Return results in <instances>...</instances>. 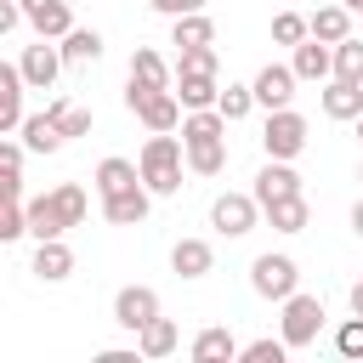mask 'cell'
Listing matches in <instances>:
<instances>
[{
	"label": "cell",
	"mask_w": 363,
	"mask_h": 363,
	"mask_svg": "<svg viewBox=\"0 0 363 363\" xmlns=\"http://www.w3.org/2000/svg\"><path fill=\"white\" fill-rule=\"evenodd\" d=\"M170 45L187 51V45H216V23L204 11H187V17H170Z\"/></svg>",
	"instance_id": "obj_21"
},
{
	"label": "cell",
	"mask_w": 363,
	"mask_h": 363,
	"mask_svg": "<svg viewBox=\"0 0 363 363\" xmlns=\"http://www.w3.org/2000/svg\"><path fill=\"white\" fill-rule=\"evenodd\" d=\"M159 17H187V11H204V0H147Z\"/></svg>",
	"instance_id": "obj_37"
},
{
	"label": "cell",
	"mask_w": 363,
	"mask_h": 363,
	"mask_svg": "<svg viewBox=\"0 0 363 363\" xmlns=\"http://www.w3.org/2000/svg\"><path fill=\"white\" fill-rule=\"evenodd\" d=\"M261 147H267V159H295L306 147V119L295 108H272L267 130H261Z\"/></svg>",
	"instance_id": "obj_6"
},
{
	"label": "cell",
	"mask_w": 363,
	"mask_h": 363,
	"mask_svg": "<svg viewBox=\"0 0 363 363\" xmlns=\"http://www.w3.org/2000/svg\"><path fill=\"white\" fill-rule=\"evenodd\" d=\"M244 346L233 340V329H221V323H210V329H199V340H193V357L199 363H221V357H238Z\"/></svg>",
	"instance_id": "obj_25"
},
{
	"label": "cell",
	"mask_w": 363,
	"mask_h": 363,
	"mask_svg": "<svg viewBox=\"0 0 363 363\" xmlns=\"http://www.w3.org/2000/svg\"><path fill=\"white\" fill-rule=\"evenodd\" d=\"M255 216H261V199H255V193H221V199L210 204V227L227 233V238H244V233L255 227Z\"/></svg>",
	"instance_id": "obj_7"
},
{
	"label": "cell",
	"mask_w": 363,
	"mask_h": 363,
	"mask_svg": "<svg viewBox=\"0 0 363 363\" xmlns=\"http://www.w3.org/2000/svg\"><path fill=\"white\" fill-rule=\"evenodd\" d=\"M182 153H187L182 136H170V130H153V136H147V147H142V182H147L159 199H170V193L182 187Z\"/></svg>",
	"instance_id": "obj_3"
},
{
	"label": "cell",
	"mask_w": 363,
	"mask_h": 363,
	"mask_svg": "<svg viewBox=\"0 0 363 363\" xmlns=\"http://www.w3.org/2000/svg\"><path fill=\"white\" fill-rule=\"evenodd\" d=\"M23 91H28V79H23V68L17 62H0V130L11 136V130H23Z\"/></svg>",
	"instance_id": "obj_13"
},
{
	"label": "cell",
	"mask_w": 363,
	"mask_h": 363,
	"mask_svg": "<svg viewBox=\"0 0 363 363\" xmlns=\"http://www.w3.org/2000/svg\"><path fill=\"white\" fill-rule=\"evenodd\" d=\"M357 136H363V113H357Z\"/></svg>",
	"instance_id": "obj_43"
},
{
	"label": "cell",
	"mask_w": 363,
	"mask_h": 363,
	"mask_svg": "<svg viewBox=\"0 0 363 363\" xmlns=\"http://www.w3.org/2000/svg\"><path fill=\"white\" fill-rule=\"evenodd\" d=\"M216 45H187V51H176V74H216Z\"/></svg>",
	"instance_id": "obj_34"
},
{
	"label": "cell",
	"mask_w": 363,
	"mask_h": 363,
	"mask_svg": "<svg viewBox=\"0 0 363 363\" xmlns=\"http://www.w3.org/2000/svg\"><path fill=\"white\" fill-rule=\"evenodd\" d=\"M45 113L57 119V130H62V136H85V130H91V108H79V102H68V96H57Z\"/></svg>",
	"instance_id": "obj_30"
},
{
	"label": "cell",
	"mask_w": 363,
	"mask_h": 363,
	"mask_svg": "<svg viewBox=\"0 0 363 363\" xmlns=\"http://www.w3.org/2000/svg\"><path fill=\"white\" fill-rule=\"evenodd\" d=\"M68 272H74V250H68L62 238H40V250H34V278L62 284Z\"/></svg>",
	"instance_id": "obj_18"
},
{
	"label": "cell",
	"mask_w": 363,
	"mask_h": 363,
	"mask_svg": "<svg viewBox=\"0 0 363 363\" xmlns=\"http://www.w3.org/2000/svg\"><path fill=\"white\" fill-rule=\"evenodd\" d=\"M318 329H323V301L295 289V295L284 301V340H289V352H306V346L318 340Z\"/></svg>",
	"instance_id": "obj_5"
},
{
	"label": "cell",
	"mask_w": 363,
	"mask_h": 363,
	"mask_svg": "<svg viewBox=\"0 0 363 363\" xmlns=\"http://www.w3.org/2000/svg\"><path fill=\"white\" fill-rule=\"evenodd\" d=\"M62 142H68V136L57 130L51 113H28V119H23V147H28V153H57Z\"/></svg>",
	"instance_id": "obj_24"
},
{
	"label": "cell",
	"mask_w": 363,
	"mask_h": 363,
	"mask_svg": "<svg viewBox=\"0 0 363 363\" xmlns=\"http://www.w3.org/2000/svg\"><path fill=\"white\" fill-rule=\"evenodd\" d=\"M352 233H357V238H363V199H357V204H352Z\"/></svg>",
	"instance_id": "obj_41"
},
{
	"label": "cell",
	"mask_w": 363,
	"mask_h": 363,
	"mask_svg": "<svg viewBox=\"0 0 363 363\" xmlns=\"http://www.w3.org/2000/svg\"><path fill=\"white\" fill-rule=\"evenodd\" d=\"M0 170L6 176H23V142H0Z\"/></svg>",
	"instance_id": "obj_38"
},
{
	"label": "cell",
	"mask_w": 363,
	"mask_h": 363,
	"mask_svg": "<svg viewBox=\"0 0 363 363\" xmlns=\"http://www.w3.org/2000/svg\"><path fill=\"white\" fill-rule=\"evenodd\" d=\"M164 85H170L164 57H159V51H147V45H136V57H130V85H125V108H136L147 91H164Z\"/></svg>",
	"instance_id": "obj_9"
},
{
	"label": "cell",
	"mask_w": 363,
	"mask_h": 363,
	"mask_svg": "<svg viewBox=\"0 0 363 363\" xmlns=\"http://www.w3.org/2000/svg\"><path fill=\"white\" fill-rule=\"evenodd\" d=\"M261 216H267V221H272L278 233H301L312 210H306V193H289V199H278V204H267Z\"/></svg>",
	"instance_id": "obj_28"
},
{
	"label": "cell",
	"mask_w": 363,
	"mask_h": 363,
	"mask_svg": "<svg viewBox=\"0 0 363 363\" xmlns=\"http://www.w3.org/2000/svg\"><path fill=\"white\" fill-rule=\"evenodd\" d=\"M17 23H28L23 17V0H0V34H11Z\"/></svg>",
	"instance_id": "obj_39"
},
{
	"label": "cell",
	"mask_w": 363,
	"mask_h": 363,
	"mask_svg": "<svg viewBox=\"0 0 363 363\" xmlns=\"http://www.w3.org/2000/svg\"><path fill=\"white\" fill-rule=\"evenodd\" d=\"M340 6H346V11H363V0H340Z\"/></svg>",
	"instance_id": "obj_42"
},
{
	"label": "cell",
	"mask_w": 363,
	"mask_h": 363,
	"mask_svg": "<svg viewBox=\"0 0 363 363\" xmlns=\"http://www.w3.org/2000/svg\"><path fill=\"white\" fill-rule=\"evenodd\" d=\"M289 68H295L301 79H329V74H335V51H329V40H318V34L301 40L295 57H289Z\"/></svg>",
	"instance_id": "obj_17"
},
{
	"label": "cell",
	"mask_w": 363,
	"mask_h": 363,
	"mask_svg": "<svg viewBox=\"0 0 363 363\" xmlns=\"http://www.w3.org/2000/svg\"><path fill=\"white\" fill-rule=\"evenodd\" d=\"M295 68H284V62H267L261 74H255V108H289V96H295Z\"/></svg>",
	"instance_id": "obj_12"
},
{
	"label": "cell",
	"mask_w": 363,
	"mask_h": 363,
	"mask_svg": "<svg viewBox=\"0 0 363 363\" xmlns=\"http://www.w3.org/2000/svg\"><path fill=\"white\" fill-rule=\"evenodd\" d=\"M23 17H28V28H34L40 40H62V34L74 28L68 0H23Z\"/></svg>",
	"instance_id": "obj_14"
},
{
	"label": "cell",
	"mask_w": 363,
	"mask_h": 363,
	"mask_svg": "<svg viewBox=\"0 0 363 363\" xmlns=\"http://www.w3.org/2000/svg\"><path fill=\"white\" fill-rule=\"evenodd\" d=\"M357 182H363V170H357Z\"/></svg>",
	"instance_id": "obj_44"
},
{
	"label": "cell",
	"mask_w": 363,
	"mask_h": 363,
	"mask_svg": "<svg viewBox=\"0 0 363 363\" xmlns=\"http://www.w3.org/2000/svg\"><path fill=\"white\" fill-rule=\"evenodd\" d=\"M295 284H301V267H295L289 255H255V267H250V289H255L261 301H289Z\"/></svg>",
	"instance_id": "obj_4"
},
{
	"label": "cell",
	"mask_w": 363,
	"mask_h": 363,
	"mask_svg": "<svg viewBox=\"0 0 363 363\" xmlns=\"http://www.w3.org/2000/svg\"><path fill=\"white\" fill-rule=\"evenodd\" d=\"M79 221H85V187H79V182H62V187L28 199V233H34V238H62V233L79 227Z\"/></svg>",
	"instance_id": "obj_2"
},
{
	"label": "cell",
	"mask_w": 363,
	"mask_h": 363,
	"mask_svg": "<svg viewBox=\"0 0 363 363\" xmlns=\"http://www.w3.org/2000/svg\"><path fill=\"white\" fill-rule=\"evenodd\" d=\"M153 318H159V295H153L147 284H125V289L113 295V323H119V329L142 335Z\"/></svg>",
	"instance_id": "obj_8"
},
{
	"label": "cell",
	"mask_w": 363,
	"mask_h": 363,
	"mask_svg": "<svg viewBox=\"0 0 363 363\" xmlns=\"http://www.w3.org/2000/svg\"><path fill=\"white\" fill-rule=\"evenodd\" d=\"M216 108H221V119H227V125H238V119L255 108V85H227V91L216 96Z\"/></svg>",
	"instance_id": "obj_32"
},
{
	"label": "cell",
	"mask_w": 363,
	"mask_h": 363,
	"mask_svg": "<svg viewBox=\"0 0 363 363\" xmlns=\"http://www.w3.org/2000/svg\"><path fill=\"white\" fill-rule=\"evenodd\" d=\"M102 57V34L96 28H68L62 34V62L68 68H85V62H96Z\"/></svg>",
	"instance_id": "obj_26"
},
{
	"label": "cell",
	"mask_w": 363,
	"mask_h": 363,
	"mask_svg": "<svg viewBox=\"0 0 363 363\" xmlns=\"http://www.w3.org/2000/svg\"><path fill=\"white\" fill-rule=\"evenodd\" d=\"M176 346H182V329H176L170 318H153V323H147V329L136 335V352H142L147 363H159V357H170Z\"/></svg>",
	"instance_id": "obj_20"
},
{
	"label": "cell",
	"mask_w": 363,
	"mask_h": 363,
	"mask_svg": "<svg viewBox=\"0 0 363 363\" xmlns=\"http://www.w3.org/2000/svg\"><path fill=\"white\" fill-rule=\"evenodd\" d=\"M335 352H340V357H363V312H352V318L335 329Z\"/></svg>",
	"instance_id": "obj_36"
},
{
	"label": "cell",
	"mask_w": 363,
	"mask_h": 363,
	"mask_svg": "<svg viewBox=\"0 0 363 363\" xmlns=\"http://www.w3.org/2000/svg\"><path fill=\"white\" fill-rule=\"evenodd\" d=\"M312 34L329 40V45H340V40L352 34V11H346V6H318V11H312Z\"/></svg>",
	"instance_id": "obj_29"
},
{
	"label": "cell",
	"mask_w": 363,
	"mask_h": 363,
	"mask_svg": "<svg viewBox=\"0 0 363 363\" xmlns=\"http://www.w3.org/2000/svg\"><path fill=\"white\" fill-rule=\"evenodd\" d=\"M176 96H182V108L193 113V108H216L221 85H216V74H176Z\"/></svg>",
	"instance_id": "obj_23"
},
{
	"label": "cell",
	"mask_w": 363,
	"mask_h": 363,
	"mask_svg": "<svg viewBox=\"0 0 363 363\" xmlns=\"http://www.w3.org/2000/svg\"><path fill=\"white\" fill-rule=\"evenodd\" d=\"M238 357H244V363H284V357H289V340H284V335H278V340L267 335V340H250Z\"/></svg>",
	"instance_id": "obj_35"
},
{
	"label": "cell",
	"mask_w": 363,
	"mask_h": 363,
	"mask_svg": "<svg viewBox=\"0 0 363 363\" xmlns=\"http://www.w3.org/2000/svg\"><path fill=\"white\" fill-rule=\"evenodd\" d=\"M130 113H136L147 130H176V125H182V96L164 85V91H147V96H142Z\"/></svg>",
	"instance_id": "obj_15"
},
{
	"label": "cell",
	"mask_w": 363,
	"mask_h": 363,
	"mask_svg": "<svg viewBox=\"0 0 363 363\" xmlns=\"http://www.w3.org/2000/svg\"><path fill=\"white\" fill-rule=\"evenodd\" d=\"M147 204H153V187L136 182V187H125V193H108V199H102V216H108L113 227H142V221H147Z\"/></svg>",
	"instance_id": "obj_11"
},
{
	"label": "cell",
	"mask_w": 363,
	"mask_h": 363,
	"mask_svg": "<svg viewBox=\"0 0 363 363\" xmlns=\"http://www.w3.org/2000/svg\"><path fill=\"white\" fill-rule=\"evenodd\" d=\"M17 68H23V79H28V91H51L57 85V74H62V45H23V57H17Z\"/></svg>",
	"instance_id": "obj_10"
},
{
	"label": "cell",
	"mask_w": 363,
	"mask_h": 363,
	"mask_svg": "<svg viewBox=\"0 0 363 363\" xmlns=\"http://www.w3.org/2000/svg\"><path fill=\"white\" fill-rule=\"evenodd\" d=\"M182 142H187V164L199 176H221V164H227V119H221V108H193L182 119Z\"/></svg>",
	"instance_id": "obj_1"
},
{
	"label": "cell",
	"mask_w": 363,
	"mask_h": 363,
	"mask_svg": "<svg viewBox=\"0 0 363 363\" xmlns=\"http://www.w3.org/2000/svg\"><path fill=\"white\" fill-rule=\"evenodd\" d=\"M170 267H176L182 278H204V272L216 267V250H210L204 238H176V250H170Z\"/></svg>",
	"instance_id": "obj_19"
},
{
	"label": "cell",
	"mask_w": 363,
	"mask_h": 363,
	"mask_svg": "<svg viewBox=\"0 0 363 363\" xmlns=\"http://www.w3.org/2000/svg\"><path fill=\"white\" fill-rule=\"evenodd\" d=\"M346 301H352V312H363V278L352 284V295H346Z\"/></svg>",
	"instance_id": "obj_40"
},
{
	"label": "cell",
	"mask_w": 363,
	"mask_h": 363,
	"mask_svg": "<svg viewBox=\"0 0 363 363\" xmlns=\"http://www.w3.org/2000/svg\"><path fill=\"white\" fill-rule=\"evenodd\" d=\"M335 79H357V85H363V40L346 34V40L335 45Z\"/></svg>",
	"instance_id": "obj_33"
},
{
	"label": "cell",
	"mask_w": 363,
	"mask_h": 363,
	"mask_svg": "<svg viewBox=\"0 0 363 363\" xmlns=\"http://www.w3.org/2000/svg\"><path fill=\"white\" fill-rule=\"evenodd\" d=\"M272 40L295 51L301 40H312V17H301V11H278V17H272Z\"/></svg>",
	"instance_id": "obj_31"
},
{
	"label": "cell",
	"mask_w": 363,
	"mask_h": 363,
	"mask_svg": "<svg viewBox=\"0 0 363 363\" xmlns=\"http://www.w3.org/2000/svg\"><path fill=\"white\" fill-rule=\"evenodd\" d=\"M323 113H329V119H357V113H363V85H357V79H329Z\"/></svg>",
	"instance_id": "obj_22"
},
{
	"label": "cell",
	"mask_w": 363,
	"mask_h": 363,
	"mask_svg": "<svg viewBox=\"0 0 363 363\" xmlns=\"http://www.w3.org/2000/svg\"><path fill=\"white\" fill-rule=\"evenodd\" d=\"M142 182V164H130V159H102L96 164V193L108 199V193H125V187H136Z\"/></svg>",
	"instance_id": "obj_27"
},
{
	"label": "cell",
	"mask_w": 363,
	"mask_h": 363,
	"mask_svg": "<svg viewBox=\"0 0 363 363\" xmlns=\"http://www.w3.org/2000/svg\"><path fill=\"white\" fill-rule=\"evenodd\" d=\"M289 193H301V176L289 170V159H267L261 176H255V199H261V210L278 204V199H289Z\"/></svg>",
	"instance_id": "obj_16"
}]
</instances>
